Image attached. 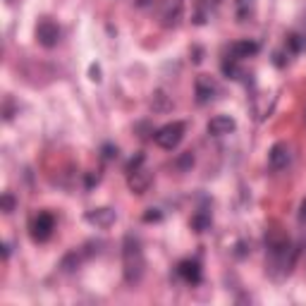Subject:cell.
Listing matches in <instances>:
<instances>
[{
    "instance_id": "18",
    "label": "cell",
    "mask_w": 306,
    "mask_h": 306,
    "mask_svg": "<svg viewBox=\"0 0 306 306\" xmlns=\"http://www.w3.org/2000/svg\"><path fill=\"white\" fill-rule=\"evenodd\" d=\"M0 206H3V213H12L17 208V201H15V196L10 194V192H5L3 199H0Z\"/></svg>"
},
{
    "instance_id": "5",
    "label": "cell",
    "mask_w": 306,
    "mask_h": 306,
    "mask_svg": "<svg viewBox=\"0 0 306 306\" xmlns=\"http://www.w3.org/2000/svg\"><path fill=\"white\" fill-rule=\"evenodd\" d=\"M289 161H292V151H289V146L287 144H275L268 151V165H271V170H275V172H280V170H285L289 165Z\"/></svg>"
},
{
    "instance_id": "10",
    "label": "cell",
    "mask_w": 306,
    "mask_h": 306,
    "mask_svg": "<svg viewBox=\"0 0 306 306\" xmlns=\"http://www.w3.org/2000/svg\"><path fill=\"white\" fill-rule=\"evenodd\" d=\"M177 273L182 280L192 282V285H196V282L201 280V265L196 263V261H182V263L177 265Z\"/></svg>"
},
{
    "instance_id": "22",
    "label": "cell",
    "mask_w": 306,
    "mask_h": 306,
    "mask_svg": "<svg viewBox=\"0 0 306 306\" xmlns=\"http://www.w3.org/2000/svg\"><path fill=\"white\" fill-rule=\"evenodd\" d=\"M115 156H118V148H115V146H110V144L103 146V158H105V161H110Z\"/></svg>"
},
{
    "instance_id": "19",
    "label": "cell",
    "mask_w": 306,
    "mask_h": 306,
    "mask_svg": "<svg viewBox=\"0 0 306 306\" xmlns=\"http://www.w3.org/2000/svg\"><path fill=\"white\" fill-rule=\"evenodd\" d=\"M144 161H146V156H144V153H136L134 158H132V161L127 163V172H134V170H139V168L144 165Z\"/></svg>"
},
{
    "instance_id": "2",
    "label": "cell",
    "mask_w": 306,
    "mask_h": 306,
    "mask_svg": "<svg viewBox=\"0 0 306 306\" xmlns=\"http://www.w3.org/2000/svg\"><path fill=\"white\" fill-rule=\"evenodd\" d=\"M184 122H168L165 127H161L158 132H156V144L161 146V148H165V151H172V148H177L179 141L184 139Z\"/></svg>"
},
{
    "instance_id": "24",
    "label": "cell",
    "mask_w": 306,
    "mask_h": 306,
    "mask_svg": "<svg viewBox=\"0 0 306 306\" xmlns=\"http://www.w3.org/2000/svg\"><path fill=\"white\" fill-rule=\"evenodd\" d=\"M98 74H101V69H98V67H91V79H94V82H98V79H101Z\"/></svg>"
},
{
    "instance_id": "12",
    "label": "cell",
    "mask_w": 306,
    "mask_h": 306,
    "mask_svg": "<svg viewBox=\"0 0 306 306\" xmlns=\"http://www.w3.org/2000/svg\"><path fill=\"white\" fill-rule=\"evenodd\" d=\"M86 258L84 249H76V251H69V254L62 256V261H60V271L62 273H74L79 265H82V261Z\"/></svg>"
},
{
    "instance_id": "6",
    "label": "cell",
    "mask_w": 306,
    "mask_h": 306,
    "mask_svg": "<svg viewBox=\"0 0 306 306\" xmlns=\"http://www.w3.org/2000/svg\"><path fill=\"white\" fill-rule=\"evenodd\" d=\"M215 94H218V86H215V82H213L211 76H199L196 79V101L201 103H211L213 98H215Z\"/></svg>"
},
{
    "instance_id": "14",
    "label": "cell",
    "mask_w": 306,
    "mask_h": 306,
    "mask_svg": "<svg viewBox=\"0 0 306 306\" xmlns=\"http://www.w3.org/2000/svg\"><path fill=\"white\" fill-rule=\"evenodd\" d=\"M151 108L153 110H158V112H165V110H170V98L165 96V91H156L151 98Z\"/></svg>"
},
{
    "instance_id": "4",
    "label": "cell",
    "mask_w": 306,
    "mask_h": 306,
    "mask_svg": "<svg viewBox=\"0 0 306 306\" xmlns=\"http://www.w3.org/2000/svg\"><path fill=\"white\" fill-rule=\"evenodd\" d=\"M36 39H39V43H41L43 48H53V46H58V41H60L58 24L51 22V19L39 22V26H36Z\"/></svg>"
},
{
    "instance_id": "20",
    "label": "cell",
    "mask_w": 306,
    "mask_h": 306,
    "mask_svg": "<svg viewBox=\"0 0 306 306\" xmlns=\"http://www.w3.org/2000/svg\"><path fill=\"white\" fill-rule=\"evenodd\" d=\"M192 165H194V156H192V151L184 153V156H182V158L177 161V168H179V170H187V168H192Z\"/></svg>"
},
{
    "instance_id": "23",
    "label": "cell",
    "mask_w": 306,
    "mask_h": 306,
    "mask_svg": "<svg viewBox=\"0 0 306 306\" xmlns=\"http://www.w3.org/2000/svg\"><path fill=\"white\" fill-rule=\"evenodd\" d=\"M299 220L306 222V199L301 201V211H299Z\"/></svg>"
},
{
    "instance_id": "1",
    "label": "cell",
    "mask_w": 306,
    "mask_h": 306,
    "mask_svg": "<svg viewBox=\"0 0 306 306\" xmlns=\"http://www.w3.org/2000/svg\"><path fill=\"white\" fill-rule=\"evenodd\" d=\"M122 258H125V280L129 285H136V282L144 278V251H141V242L134 237V235H127L125 242H122Z\"/></svg>"
},
{
    "instance_id": "15",
    "label": "cell",
    "mask_w": 306,
    "mask_h": 306,
    "mask_svg": "<svg viewBox=\"0 0 306 306\" xmlns=\"http://www.w3.org/2000/svg\"><path fill=\"white\" fill-rule=\"evenodd\" d=\"M254 5H256V0H237V17H239V22H244V19L254 12Z\"/></svg>"
},
{
    "instance_id": "13",
    "label": "cell",
    "mask_w": 306,
    "mask_h": 306,
    "mask_svg": "<svg viewBox=\"0 0 306 306\" xmlns=\"http://www.w3.org/2000/svg\"><path fill=\"white\" fill-rule=\"evenodd\" d=\"M179 15H182V5H179V0H175V3H170L168 5V10H165V15H163V24L165 26H175L177 24Z\"/></svg>"
},
{
    "instance_id": "3",
    "label": "cell",
    "mask_w": 306,
    "mask_h": 306,
    "mask_svg": "<svg viewBox=\"0 0 306 306\" xmlns=\"http://www.w3.org/2000/svg\"><path fill=\"white\" fill-rule=\"evenodd\" d=\"M53 230H55V218L51 213H39L34 218V222H31V237L36 242H48Z\"/></svg>"
},
{
    "instance_id": "16",
    "label": "cell",
    "mask_w": 306,
    "mask_h": 306,
    "mask_svg": "<svg viewBox=\"0 0 306 306\" xmlns=\"http://www.w3.org/2000/svg\"><path fill=\"white\" fill-rule=\"evenodd\" d=\"M192 227H194L196 232H206V230L211 227V218H208L206 213H196L194 218H192Z\"/></svg>"
},
{
    "instance_id": "11",
    "label": "cell",
    "mask_w": 306,
    "mask_h": 306,
    "mask_svg": "<svg viewBox=\"0 0 306 306\" xmlns=\"http://www.w3.org/2000/svg\"><path fill=\"white\" fill-rule=\"evenodd\" d=\"M230 53H232V58H235V60L251 58V55H256V53H258V43L249 41V39H247V41H237V43H232Z\"/></svg>"
},
{
    "instance_id": "17",
    "label": "cell",
    "mask_w": 306,
    "mask_h": 306,
    "mask_svg": "<svg viewBox=\"0 0 306 306\" xmlns=\"http://www.w3.org/2000/svg\"><path fill=\"white\" fill-rule=\"evenodd\" d=\"M222 72H225L227 76H232V79H239V74H242V72H239V67H237V60H235V58L230 60V62H227V60L222 62Z\"/></svg>"
},
{
    "instance_id": "8",
    "label": "cell",
    "mask_w": 306,
    "mask_h": 306,
    "mask_svg": "<svg viewBox=\"0 0 306 306\" xmlns=\"http://www.w3.org/2000/svg\"><path fill=\"white\" fill-rule=\"evenodd\" d=\"M237 129V122L227 115H215V118L208 122V134L213 136H222V134H230V132H235Z\"/></svg>"
},
{
    "instance_id": "21",
    "label": "cell",
    "mask_w": 306,
    "mask_h": 306,
    "mask_svg": "<svg viewBox=\"0 0 306 306\" xmlns=\"http://www.w3.org/2000/svg\"><path fill=\"white\" fill-rule=\"evenodd\" d=\"M163 215H161V211H156V208H148V211L144 213V220L146 222H158Z\"/></svg>"
},
{
    "instance_id": "7",
    "label": "cell",
    "mask_w": 306,
    "mask_h": 306,
    "mask_svg": "<svg viewBox=\"0 0 306 306\" xmlns=\"http://www.w3.org/2000/svg\"><path fill=\"white\" fill-rule=\"evenodd\" d=\"M86 220L96 227H110L112 222L118 220V213L112 208H94V211L86 213Z\"/></svg>"
},
{
    "instance_id": "9",
    "label": "cell",
    "mask_w": 306,
    "mask_h": 306,
    "mask_svg": "<svg viewBox=\"0 0 306 306\" xmlns=\"http://www.w3.org/2000/svg\"><path fill=\"white\" fill-rule=\"evenodd\" d=\"M148 184H151V172L148 170H134L129 172V189L134 192V194H144L146 189H148Z\"/></svg>"
}]
</instances>
